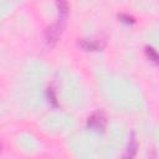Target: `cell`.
Listing matches in <instances>:
<instances>
[{"label":"cell","mask_w":159,"mask_h":159,"mask_svg":"<svg viewBox=\"0 0 159 159\" xmlns=\"http://www.w3.org/2000/svg\"><path fill=\"white\" fill-rule=\"evenodd\" d=\"M56 4H57V7H58L60 17L55 24H52L45 31V41L48 46H52L58 41V39L62 34L65 21H66L65 19L67 17V14H68V4L66 2V0H57Z\"/></svg>","instance_id":"1"},{"label":"cell","mask_w":159,"mask_h":159,"mask_svg":"<svg viewBox=\"0 0 159 159\" xmlns=\"http://www.w3.org/2000/svg\"><path fill=\"white\" fill-rule=\"evenodd\" d=\"M87 125H88V128H91V129H93V130H97V132L103 130L104 127H106V117L103 116V113L96 112V113H93V114L88 118Z\"/></svg>","instance_id":"2"},{"label":"cell","mask_w":159,"mask_h":159,"mask_svg":"<svg viewBox=\"0 0 159 159\" xmlns=\"http://www.w3.org/2000/svg\"><path fill=\"white\" fill-rule=\"evenodd\" d=\"M78 46H81L86 51H98L104 47L103 41L98 40H89V39H81L78 41Z\"/></svg>","instance_id":"3"},{"label":"cell","mask_w":159,"mask_h":159,"mask_svg":"<svg viewBox=\"0 0 159 159\" xmlns=\"http://www.w3.org/2000/svg\"><path fill=\"white\" fill-rule=\"evenodd\" d=\"M145 53H147V56H148V58H149L150 61H153L154 63L158 62V56H157V52H155L154 48L147 47V48H145Z\"/></svg>","instance_id":"4"},{"label":"cell","mask_w":159,"mask_h":159,"mask_svg":"<svg viewBox=\"0 0 159 159\" xmlns=\"http://www.w3.org/2000/svg\"><path fill=\"white\" fill-rule=\"evenodd\" d=\"M135 150H137V143H135V139L132 138L129 142V147H128V155L133 157L135 154Z\"/></svg>","instance_id":"5"},{"label":"cell","mask_w":159,"mask_h":159,"mask_svg":"<svg viewBox=\"0 0 159 159\" xmlns=\"http://www.w3.org/2000/svg\"><path fill=\"white\" fill-rule=\"evenodd\" d=\"M118 17H119V19H122V21H124V22H127V24H133V22H134V19H133L132 16H129V15L120 14Z\"/></svg>","instance_id":"6"},{"label":"cell","mask_w":159,"mask_h":159,"mask_svg":"<svg viewBox=\"0 0 159 159\" xmlns=\"http://www.w3.org/2000/svg\"><path fill=\"white\" fill-rule=\"evenodd\" d=\"M0 152H1V143H0Z\"/></svg>","instance_id":"7"}]
</instances>
